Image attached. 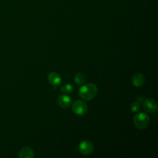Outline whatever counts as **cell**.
I'll return each instance as SVG.
<instances>
[{
	"mask_svg": "<svg viewBox=\"0 0 158 158\" xmlns=\"http://www.w3.org/2000/svg\"><path fill=\"white\" fill-rule=\"evenodd\" d=\"M133 120L136 127L139 130L146 128L149 123V116L143 112L136 114L134 115Z\"/></svg>",
	"mask_w": 158,
	"mask_h": 158,
	"instance_id": "2",
	"label": "cell"
},
{
	"mask_svg": "<svg viewBox=\"0 0 158 158\" xmlns=\"http://www.w3.org/2000/svg\"><path fill=\"white\" fill-rule=\"evenodd\" d=\"M137 100L138 102H143V101H144V97L143 96H139L138 98H137Z\"/></svg>",
	"mask_w": 158,
	"mask_h": 158,
	"instance_id": "13",
	"label": "cell"
},
{
	"mask_svg": "<svg viewBox=\"0 0 158 158\" xmlns=\"http://www.w3.org/2000/svg\"><path fill=\"white\" fill-rule=\"evenodd\" d=\"M35 156L33 149L28 146L23 147L19 152V157L20 158H33Z\"/></svg>",
	"mask_w": 158,
	"mask_h": 158,
	"instance_id": "8",
	"label": "cell"
},
{
	"mask_svg": "<svg viewBox=\"0 0 158 158\" xmlns=\"http://www.w3.org/2000/svg\"><path fill=\"white\" fill-rule=\"evenodd\" d=\"M48 79L49 83L54 86V88H56L59 86L62 82V79L59 74L56 72H51L49 73L48 76Z\"/></svg>",
	"mask_w": 158,
	"mask_h": 158,
	"instance_id": "6",
	"label": "cell"
},
{
	"mask_svg": "<svg viewBox=\"0 0 158 158\" xmlns=\"http://www.w3.org/2000/svg\"><path fill=\"white\" fill-rule=\"evenodd\" d=\"M57 103L62 108H68L72 104V99L67 95L61 94L57 98Z\"/></svg>",
	"mask_w": 158,
	"mask_h": 158,
	"instance_id": "7",
	"label": "cell"
},
{
	"mask_svg": "<svg viewBox=\"0 0 158 158\" xmlns=\"http://www.w3.org/2000/svg\"><path fill=\"white\" fill-rule=\"evenodd\" d=\"M131 81L133 85L137 87H139L144 85L145 78L142 73H137L133 76Z\"/></svg>",
	"mask_w": 158,
	"mask_h": 158,
	"instance_id": "9",
	"label": "cell"
},
{
	"mask_svg": "<svg viewBox=\"0 0 158 158\" xmlns=\"http://www.w3.org/2000/svg\"><path fill=\"white\" fill-rule=\"evenodd\" d=\"M143 107L145 111L150 114L156 112L157 109V102L154 99L152 98H148L145 99L143 101Z\"/></svg>",
	"mask_w": 158,
	"mask_h": 158,
	"instance_id": "5",
	"label": "cell"
},
{
	"mask_svg": "<svg viewBox=\"0 0 158 158\" xmlns=\"http://www.w3.org/2000/svg\"><path fill=\"white\" fill-rule=\"evenodd\" d=\"M73 86L70 84L64 85L60 88L62 93L64 94H69L73 91Z\"/></svg>",
	"mask_w": 158,
	"mask_h": 158,
	"instance_id": "11",
	"label": "cell"
},
{
	"mask_svg": "<svg viewBox=\"0 0 158 158\" xmlns=\"http://www.w3.org/2000/svg\"><path fill=\"white\" fill-rule=\"evenodd\" d=\"M130 107L132 112H136L139 109V104L138 102H133L131 103Z\"/></svg>",
	"mask_w": 158,
	"mask_h": 158,
	"instance_id": "12",
	"label": "cell"
},
{
	"mask_svg": "<svg viewBox=\"0 0 158 158\" xmlns=\"http://www.w3.org/2000/svg\"><path fill=\"white\" fill-rule=\"evenodd\" d=\"M98 89L93 83H87L81 86L78 89L79 96L86 101L93 99L97 94Z\"/></svg>",
	"mask_w": 158,
	"mask_h": 158,
	"instance_id": "1",
	"label": "cell"
},
{
	"mask_svg": "<svg viewBox=\"0 0 158 158\" xmlns=\"http://www.w3.org/2000/svg\"><path fill=\"white\" fill-rule=\"evenodd\" d=\"M72 110L77 115H83L88 111V106L85 102L81 100H77L73 103Z\"/></svg>",
	"mask_w": 158,
	"mask_h": 158,
	"instance_id": "3",
	"label": "cell"
},
{
	"mask_svg": "<svg viewBox=\"0 0 158 158\" xmlns=\"http://www.w3.org/2000/svg\"><path fill=\"white\" fill-rule=\"evenodd\" d=\"M85 78V77L83 73L81 72H78L75 74L74 77V81L77 85H81L84 82Z\"/></svg>",
	"mask_w": 158,
	"mask_h": 158,
	"instance_id": "10",
	"label": "cell"
},
{
	"mask_svg": "<svg viewBox=\"0 0 158 158\" xmlns=\"http://www.w3.org/2000/svg\"><path fill=\"white\" fill-rule=\"evenodd\" d=\"M78 151L82 154H90L94 150V146L92 143L88 140L81 141L78 146Z\"/></svg>",
	"mask_w": 158,
	"mask_h": 158,
	"instance_id": "4",
	"label": "cell"
}]
</instances>
